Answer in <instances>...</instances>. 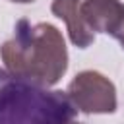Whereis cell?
<instances>
[{
    "label": "cell",
    "mask_w": 124,
    "mask_h": 124,
    "mask_svg": "<svg viewBox=\"0 0 124 124\" xmlns=\"http://www.w3.org/2000/svg\"><path fill=\"white\" fill-rule=\"evenodd\" d=\"M6 72L39 87L54 85L68 68V50L62 33L50 23L19 19L14 37L0 46Z\"/></svg>",
    "instance_id": "obj_1"
},
{
    "label": "cell",
    "mask_w": 124,
    "mask_h": 124,
    "mask_svg": "<svg viewBox=\"0 0 124 124\" xmlns=\"http://www.w3.org/2000/svg\"><path fill=\"white\" fill-rule=\"evenodd\" d=\"M74 114L66 93L27 83L0 68V124H70Z\"/></svg>",
    "instance_id": "obj_2"
},
{
    "label": "cell",
    "mask_w": 124,
    "mask_h": 124,
    "mask_svg": "<svg viewBox=\"0 0 124 124\" xmlns=\"http://www.w3.org/2000/svg\"><path fill=\"white\" fill-rule=\"evenodd\" d=\"M74 108L85 114H107L116 110V89L108 78L87 70L78 74L66 91Z\"/></svg>",
    "instance_id": "obj_3"
},
{
    "label": "cell",
    "mask_w": 124,
    "mask_h": 124,
    "mask_svg": "<svg viewBox=\"0 0 124 124\" xmlns=\"http://www.w3.org/2000/svg\"><path fill=\"white\" fill-rule=\"evenodd\" d=\"M79 12L83 23L93 35L95 33L112 35L122 19L124 4L120 0H83L79 4Z\"/></svg>",
    "instance_id": "obj_4"
},
{
    "label": "cell",
    "mask_w": 124,
    "mask_h": 124,
    "mask_svg": "<svg viewBox=\"0 0 124 124\" xmlns=\"http://www.w3.org/2000/svg\"><path fill=\"white\" fill-rule=\"evenodd\" d=\"M79 0H54L50 10L56 17H60L66 27H68V35L72 39V43L79 48H87L93 41L95 35L87 29V25L83 23L81 12H79Z\"/></svg>",
    "instance_id": "obj_5"
},
{
    "label": "cell",
    "mask_w": 124,
    "mask_h": 124,
    "mask_svg": "<svg viewBox=\"0 0 124 124\" xmlns=\"http://www.w3.org/2000/svg\"><path fill=\"white\" fill-rule=\"evenodd\" d=\"M112 37L122 45V48H124V14H122V19H120V23H118V27L114 29V33H112Z\"/></svg>",
    "instance_id": "obj_6"
},
{
    "label": "cell",
    "mask_w": 124,
    "mask_h": 124,
    "mask_svg": "<svg viewBox=\"0 0 124 124\" xmlns=\"http://www.w3.org/2000/svg\"><path fill=\"white\" fill-rule=\"evenodd\" d=\"M12 2H19V4H27V2H33V0H12Z\"/></svg>",
    "instance_id": "obj_7"
},
{
    "label": "cell",
    "mask_w": 124,
    "mask_h": 124,
    "mask_svg": "<svg viewBox=\"0 0 124 124\" xmlns=\"http://www.w3.org/2000/svg\"><path fill=\"white\" fill-rule=\"evenodd\" d=\"M70 124H76V122H70Z\"/></svg>",
    "instance_id": "obj_8"
}]
</instances>
